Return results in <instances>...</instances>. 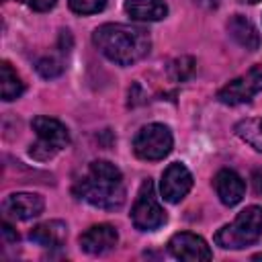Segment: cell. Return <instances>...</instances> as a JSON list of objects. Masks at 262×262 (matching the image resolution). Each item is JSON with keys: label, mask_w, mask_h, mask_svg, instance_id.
I'll return each mask as SVG.
<instances>
[{"label": "cell", "mask_w": 262, "mask_h": 262, "mask_svg": "<svg viewBox=\"0 0 262 262\" xmlns=\"http://www.w3.org/2000/svg\"><path fill=\"white\" fill-rule=\"evenodd\" d=\"M72 192L98 209H119L125 203V182L121 170L106 162L94 160L86 166L82 176L74 182Z\"/></svg>", "instance_id": "6da1fadb"}, {"label": "cell", "mask_w": 262, "mask_h": 262, "mask_svg": "<svg viewBox=\"0 0 262 262\" xmlns=\"http://www.w3.org/2000/svg\"><path fill=\"white\" fill-rule=\"evenodd\" d=\"M94 47L119 66H131L149 53L151 39L145 29L123 23H106L92 33Z\"/></svg>", "instance_id": "7a4b0ae2"}, {"label": "cell", "mask_w": 262, "mask_h": 262, "mask_svg": "<svg viewBox=\"0 0 262 262\" xmlns=\"http://www.w3.org/2000/svg\"><path fill=\"white\" fill-rule=\"evenodd\" d=\"M262 235V207L250 205L237 213L233 223L215 233V244L223 250H244L254 246Z\"/></svg>", "instance_id": "3957f363"}, {"label": "cell", "mask_w": 262, "mask_h": 262, "mask_svg": "<svg viewBox=\"0 0 262 262\" xmlns=\"http://www.w3.org/2000/svg\"><path fill=\"white\" fill-rule=\"evenodd\" d=\"M33 131L37 133V143L31 145V156L35 160H51L57 151L68 147L70 143V133L68 127L51 117H35L33 119Z\"/></svg>", "instance_id": "277c9868"}, {"label": "cell", "mask_w": 262, "mask_h": 262, "mask_svg": "<svg viewBox=\"0 0 262 262\" xmlns=\"http://www.w3.org/2000/svg\"><path fill=\"white\" fill-rule=\"evenodd\" d=\"M166 211L162 209V205L156 199V190H154V182L147 178L141 182L139 192L135 196V203L131 207V221L137 229L141 231H154L158 227H162L166 223Z\"/></svg>", "instance_id": "5b68a950"}, {"label": "cell", "mask_w": 262, "mask_h": 262, "mask_svg": "<svg viewBox=\"0 0 262 262\" xmlns=\"http://www.w3.org/2000/svg\"><path fill=\"white\" fill-rule=\"evenodd\" d=\"M172 131L162 123H149L141 127L133 139V151L141 160H162L172 151Z\"/></svg>", "instance_id": "8992f818"}, {"label": "cell", "mask_w": 262, "mask_h": 262, "mask_svg": "<svg viewBox=\"0 0 262 262\" xmlns=\"http://www.w3.org/2000/svg\"><path fill=\"white\" fill-rule=\"evenodd\" d=\"M258 92H262V63L252 66L246 74L227 82L217 92V100L223 102V104L235 106V104L250 102Z\"/></svg>", "instance_id": "52a82bcc"}, {"label": "cell", "mask_w": 262, "mask_h": 262, "mask_svg": "<svg viewBox=\"0 0 262 262\" xmlns=\"http://www.w3.org/2000/svg\"><path fill=\"white\" fill-rule=\"evenodd\" d=\"M168 250L174 258L178 260H186V262H201V260H211V248L207 246V242L190 231H180L174 233L168 242Z\"/></svg>", "instance_id": "ba28073f"}, {"label": "cell", "mask_w": 262, "mask_h": 262, "mask_svg": "<svg viewBox=\"0 0 262 262\" xmlns=\"http://www.w3.org/2000/svg\"><path fill=\"white\" fill-rule=\"evenodd\" d=\"M190 188H192V174L188 172L184 164L174 162L164 170L160 190L168 203H180L188 194Z\"/></svg>", "instance_id": "9c48e42d"}, {"label": "cell", "mask_w": 262, "mask_h": 262, "mask_svg": "<svg viewBox=\"0 0 262 262\" xmlns=\"http://www.w3.org/2000/svg\"><path fill=\"white\" fill-rule=\"evenodd\" d=\"M43 209H45V201L41 194H35V192H12L2 203L4 215L18 221H29L41 215Z\"/></svg>", "instance_id": "30bf717a"}, {"label": "cell", "mask_w": 262, "mask_h": 262, "mask_svg": "<svg viewBox=\"0 0 262 262\" xmlns=\"http://www.w3.org/2000/svg\"><path fill=\"white\" fill-rule=\"evenodd\" d=\"M117 242H119V233L108 223L92 225L80 235V248L92 256H100V254L111 252L117 246Z\"/></svg>", "instance_id": "8fae6325"}, {"label": "cell", "mask_w": 262, "mask_h": 262, "mask_svg": "<svg viewBox=\"0 0 262 262\" xmlns=\"http://www.w3.org/2000/svg\"><path fill=\"white\" fill-rule=\"evenodd\" d=\"M213 186H215V192H217L219 201L225 207L237 205L244 199V194H246V182H244V178L235 170H229V168H223V170H219L215 174Z\"/></svg>", "instance_id": "7c38bea8"}, {"label": "cell", "mask_w": 262, "mask_h": 262, "mask_svg": "<svg viewBox=\"0 0 262 262\" xmlns=\"http://www.w3.org/2000/svg\"><path fill=\"white\" fill-rule=\"evenodd\" d=\"M227 33L229 37L242 45L244 49L248 51H256L260 49L262 45V39H260V33L258 29L254 27V23L250 18H246L244 14H233L229 20H227Z\"/></svg>", "instance_id": "4fadbf2b"}, {"label": "cell", "mask_w": 262, "mask_h": 262, "mask_svg": "<svg viewBox=\"0 0 262 262\" xmlns=\"http://www.w3.org/2000/svg\"><path fill=\"white\" fill-rule=\"evenodd\" d=\"M29 237H31V242H35L43 248H59V246H63V242L68 237V225L59 219H51V221L35 225L31 229Z\"/></svg>", "instance_id": "5bb4252c"}, {"label": "cell", "mask_w": 262, "mask_h": 262, "mask_svg": "<svg viewBox=\"0 0 262 262\" xmlns=\"http://www.w3.org/2000/svg\"><path fill=\"white\" fill-rule=\"evenodd\" d=\"M125 12L133 20L156 23V20L166 18L168 6L164 0H125Z\"/></svg>", "instance_id": "9a60e30c"}, {"label": "cell", "mask_w": 262, "mask_h": 262, "mask_svg": "<svg viewBox=\"0 0 262 262\" xmlns=\"http://www.w3.org/2000/svg\"><path fill=\"white\" fill-rule=\"evenodd\" d=\"M0 80H2V100H14L25 92V84L18 78V74L10 68L8 61H2L0 66Z\"/></svg>", "instance_id": "2e32d148"}, {"label": "cell", "mask_w": 262, "mask_h": 262, "mask_svg": "<svg viewBox=\"0 0 262 262\" xmlns=\"http://www.w3.org/2000/svg\"><path fill=\"white\" fill-rule=\"evenodd\" d=\"M235 133L254 149L262 151V117L242 119L239 123H235Z\"/></svg>", "instance_id": "e0dca14e"}, {"label": "cell", "mask_w": 262, "mask_h": 262, "mask_svg": "<svg viewBox=\"0 0 262 262\" xmlns=\"http://www.w3.org/2000/svg\"><path fill=\"white\" fill-rule=\"evenodd\" d=\"M194 72V59L190 55H180L168 63V76L174 82H184Z\"/></svg>", "instance_id": "ac0fdd59"}, {"label": "cell", "mask_w": 262, "mask_h": 262, "mask_svg": "<svg viewBox=\"0 0 262 262\" xmlns=\"http://www.w3.org/2000/svg\"><path fill=\"white\" fill-rule=\"evenodd\" d=\"M37 72L43 76V78H55L63 72V61L61 57L57 55H45L37 61Z\"/></svg>", "instance_id": "d6986e66"}, {"label": "cell", "mask_w": 262, "mask_h": 262, "mask_svg": "<svg viewBox=\"0 0 262 262\" xmlns=\"http://www.w3.org/2000/svg\"><path fill=\"white\" fill-rule=\"evenodd\" d=\"M76 14H96L106 6V0H68Z\"/></svg>", "instance_id": "ffe728a7"}, {"label": "cell", "mask_w": 262, "mask_h": 262, "mask_svg": "<svg viewBox=\"0 0 262 262\" xmlns=\"http://www.w3.org/2000/svg\"><path fill=\"white\" fill-rule=\"evenodd\" d=\"M18 2H23L25 6H29L31 10H37V12H47L57 4V0H18Z\"/></svg>", "instance_id": "44dd1931"}, {"label": "cell", "mask_w": 262, "mask_h": 262, "mask_svg": "<svg viewBox=\"0 0 262 262\" xmlns=\"http://www.w3.org/2000/svg\"><path fill=\"white\" fill-rule=\"evenodd\" d=\"M252 184H254V192L262 194V170H254L252 172Z\"/></svg>", "instance_id": "7402d4cb"}, {"label": "cell", "mask_w": 262, "mask_h": 262, "mask_svg": "<svg viewBox=\"0 0 262 262\" xmlns=\"http://www.w3.org/2000/svg\"><path fill=\"white\" fill-rule=\"evenodd\" d=\"M2 231H4V235H6L10 242H16V239H18V233H14V231H12V227H10L8 223H4V225H2Z\"/></svg>", "instance_id": "603a6c76"}, {"label": "cell", "mask_w": 262, "mask_h": 262, "mask_svg": "<svg viewBox=\"0 0 262 262\" xmlns=\"http://www.w3.org/2000/svg\"><path fill=\"white\" fill-rule=\"evenodd\" d=\"M237 2H242V4H256V2H260V0H237Z\"/></svg>", "instance_id": "cb8c5ba5"}]
</instances>
